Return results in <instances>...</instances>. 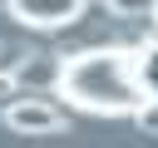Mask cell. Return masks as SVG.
<instances>
[{"label":"cell","mask_w":158,"mask_h":148,"mask_svg":"<svg viewBox=\"0 0 158 148\" xmlns=\"http://www.w3.org/2000/svg\"><path fill=\"white\" fill-rule=\"evenodd\" d=\"M54 89H59L64 104H74L84 113H109V118L138 113L153 99V84L143 79V54L138 49H118V44L69 54L59 64Z\"/></svg>","instance_id":"6da1fadb"},{"label":"cell","mask_w":158,"mask_h":148,"mask_svg":"<svg viewBox=\"0 0 158 148\" xmlns=\"http://www.w3.org/2000/svg\"><path fill=\"white\" fill-rule=\"evenodd\" d=\"M10 10H15L25 25H35V30H59V25L79 20L84 0H10Z\"/></svg>","instance_id":"7a4b0ae2"},{"label":"cell","mask_w":158,"mask_h":148,"mask_svg":"<svg viewBox=\"0 0 158 148\" xmlns=\"http://www.w3.org/2000/svg\"><path fill=\"white\" fill-rule=\"evenodd\" d=\"M5 123H10L15 133H59V128H64V118H59L49 104H40V99H15V104L5 109Z\"/></svg>","instance_id":"3957f363"}]
</instances>
